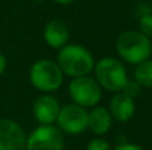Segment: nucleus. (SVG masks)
<instances>
[{
    "mask_svg": "<svg viewBox=\"0 0 152 150\" xmlns=\"http://www.w3.org/2000/svg\"><path fill=\"white\" fill-rule=\"evenodd\" d=\"M112 117L104 106H94L88 112V129L97 137L107 134L112 126Z\"/></svg>",
    "mask_w": 152,
    "mask_h": 150,
    "instance_id": "nucleus-12",
    "label": "nucleus"
},
{
    "mask_svg": "<svg viewBox=\"0 0 152 150\" xmlns=\"http://www.w3.org/2000/svg\"><path fill=\"white\" fill-rule=\"evenodd\" d=\"M151 1H152V0H151Z\"/></svg>",
    "mask_w": 152,
    "mask_h": 150,
    "instance_id": "nucleus-21",
    "label": "nucleus"
},
{
    "mask_svg": "<svg viewBox=\"0 0 152 150\" xmlns=\"http://www.w3.org/2000/svg\"><path fill=\"white\" fill-rule=\"evenodd\" d=\"M56 64L64 76L71 79L89 76L95 66V58L86 47L79 44H67L59 49Z\"/></svg>",
    "mask_w": 152,
    "mask_h": 150,
    "instance_id": "nucleus-1",
    "label": "nucleus"
},
{
    "mask_svg": "<svg viewBox=\"0 0 152 150\" xmlns=\"http://www.w3.org/2000/svg\"><path fill=\"white\" fill-rule=\"evenodd\" d=\"M7 64H8V60H7V57H5V55L3 52H0V76L5 72Z\"/></svg>",
    "mask_w": 152,
    "mask_h": 150,
    "instance_id": "nucleus-18",
    "label": "nucleus"
},
{
    "mask_svg": "<svg viewBox=\"0 0 152 150\" xmlns=\"http://www.w3.org/2000/svg\"><path fill=\"white\" fill-rule=\"evenodd\" d=\"M139 32L152 39V12H145L139 17Z\"/></svg>",
    "mask_w": 152,
    "mask_h": 150,
    "instance_id": "nucleus-14",
    "label": "nucleus"
},
{
    "mask_svg": "<svg viewBox=\"0 0 152 150\" xmlns=\"http://www.w3.org/2000/svg\"><path fill=\"white\" fill-rule=\"evenodd\" d=\"M151 41H152V40H151Z\"/></svg>",
    "mask_w": 152,
    "mask_h": 150,
    "instance_id": "nucleus-20",
    "label": "nucleus"
},
{
    "mask_svg": "<svg viewBox=\"0 0 152 150\" xmlns=\"http://www.w3.org/2000/svg\"><path fill=\"white\" fill-rule=\"evenodd\" d=\"M31 85L43 94H51L61 87L64 74L60 71L56 61L42 58L35 61L28 72Z\"/></svg>",
    "mask_w": 152,
    "mask_h": 150,
    "instance_id": "nucleus-4",
    "label": "nucleus"
},
{
    "mask_svg": "<svg viewBox=\"0 0 152 150\" xmlns=\"http://www.w3.org/2000/svg\"><path fill=\"white\" fill-rule=\"evenodd\" d=\"M64 136L55 125H39L26 141V150H63Z\"/></svg>",
    "mask_w": 152,
    "mask_h": 150,
    "instance_id": "nucleus-6",
    "label": "nucleus"
},
{
    "mask_svg": "<svg viewBox=\"0 0 152 150\" xmlns=\"http://www.w3.org/2000/svg\"><path fill=\"white\" fill-rule=\"evenodd\" d=\"M112 150H144L140 145L137 144H132V142H124L118 145L116 148H113Z\"/></svg>",
    "mask_w": 152,
    "mask_h": 150,
    "instance_id": "nucleus-17",
    "label": "nucleus"
},
{
    "mask_svg": "<svg viewBox=\"0 0 152 150\" xmlns=\"http://www.w3.org/2000/svg\"><path fill=\"white\" fill-rule=\"evenodd\" d=\"M60 102L51 94H42L35 100L32 106L34 117L40 125H53L60 112Z\"/></svg>",
    "mask_w": 152,
    "mask_h": 150,
    "instance_id": "nucleus-9",
    "label": "nucleus"
},
{
    "mask_svg": "<svg viewBox=\"0 0 152 150\" xmlns=\"http://www.w3.org/2000/svg\"><path fill=\"white\" fill-rule=\"evenodd\" d=\"M107 109L112 120L121 122V124H126V122L131 121L134 118L135 112H136V102H135L134 98L127 96L126 93L119 92L113 93Z\"/></svg>",
    "mask_w": 152,
    "mask_h": 150,
    "instance_id": "nucleus-10",
    "label": "nucleus"
},
{
    "mask_svg": "<svg viewBox=\"0 0 152 150\" xmlns=\"http://www.w3.org/2000/svg\"><path fill=\"white\" fill-rule=\"evenodd\" d=\"M68 94L74 104L87 109L94 108L100 102L103 89L94 77L83 76L71 79L68 84Z\"/></svg>",
    "mask_w": 152,
    "mask_h": 150,
    "instance_id": "nucleus-5",
    "label": "nucleus"
},
{
    "mask_svg": "<svg viewBox=\"0 0 152 150\" xmlns=\"http://www.w3.org/2000/svg\"><path fill=\"white\" fill-rule=\"evenodd\" d=\"M27 134L18 121L0 118V150H26Z\"/></svg>",
    "mask_w": 152,
    "mask_h": 150,
    "instance_id": "nucleus-8",
    "label": "nucleus"
},
{
    "mask_svg": "<svg viewBox=\"0 0 152 150\" xmlns=\"http://www.w3.org/2000/svg\"><path fill=\"white\" fill-rule=\"evenodd\" d=\"M86 150H112V148H111V144L108 141H105L104 138L96 137L88 141Z\"/></svg>",
    "mask_w": 152,
    "mask_h": 150,
    "instance_id": "nucleus-15",
    "label": "nucleus"
},
{
    "mask_svg": "<svg viewBox=\"0 0 152 150\" xmlns=\"http://www.w3.org/2000/svg\"><path fill=\"white\" fill-rule=\"evenodd\" d=\"M69 28L60 19H52L44 25L43 39L45 44L52 49H61L69 41Z\"/></svg>",
    "mask_w": 152,
    "mask_h": 150,
    "instance_id": "nucleus-11",
    "label": "nucleus"
},
{
    "mask_svg": "<svg viewBox=\"0 0 152 150\" xmlns=\"http://www.w3.org/2000/svg\"><path fill=\"white\" fill-rule=\"evenodd\" d=\"M53 3H56V4H60V5H68L71 4V3H74L75 0H52Z\"/></svg>",
    "mask_w": 152,
    "mask_h": 150,
    "instance_id": "nucleus-19",
    "label": "nucleus"
},
{
    "mask_svg": "<svg viewBox=\"0 0 152 150\" xmlns=\"http://www.w3.org/2000/svg\"><path fill=\"white\" fill-rule=\"evenodd\" d=\"M95 80L102 89L111 93L123 92L128 82V73L123 61L112 56H105L95 61Z\"/></svg>",
    "mask_w": 152,
    "mask_h": 150,
    "instance_id": "nucleus-3",
    "label": "nucleus"
},
{
    "mask_svg": "<svg viewBox=\"0 0 152 150\" xmlns=\"http://www.w3.org/2000/svg\"><path fill=\"white\" fill-rule=\"evenodd\" d=\"M142 90L143 89L140 88V85L137 84L136 81H134V80H128V82L126 84V87H124V89H123V93H126V94L129 96L131 98L136 100V98L142 94Z\"/></svg>",
    "mask_w": 152,
    "mask_h": 150,
    "instance_id": "nucleus-16",
    "label": "nucleus"
},
{
    "mask_svg": "<svg viewBox=\"0 0 152 150\" xmlns=\"http://www.w3.org/2000/svg\"><path fill=\"white\" fill-rule=\"evenodd\" d=\"M115 48L121 61L132 65L148 60L152 55V41L135 29H127L116 37Z\"/></svg>",
    "mask_w": 152,
    "mask_h": 150,
    "instance_id": "nucleus-2",
    "label": "nucleus"
},
{
    "mask_svg": "<svg viewBox=\"0 0 152 150\" xmlns=\"http://www.w3.org/2000/svg\"><path fill=\"white\" fill-rule=\"evenodd\" d=\"M58 128L61 133L77 136L88 129V110L71 102L61 106L56 118Z\"/></svg>",
    "mask_w": 152,
    "mask_h": 150,
    "instance_id": "nucleus-7",
    "label": "nucleus"
},
{
    "mask_svg": "<svg viewBox=\"0 0 152 150\" xmlns=\"http://www.w3.org/2000/svg\"><path fill=\"white\" fill-rule=\"evenodd\" d=\"M132 80L136 81L142 89H152V58L135 65Z\"/></svg>",
    "mask_w": 152,
    "mask_h": 150,
    "instance_id": "nucleus-13",
    "label": "nucleus"
}]
</instances>
